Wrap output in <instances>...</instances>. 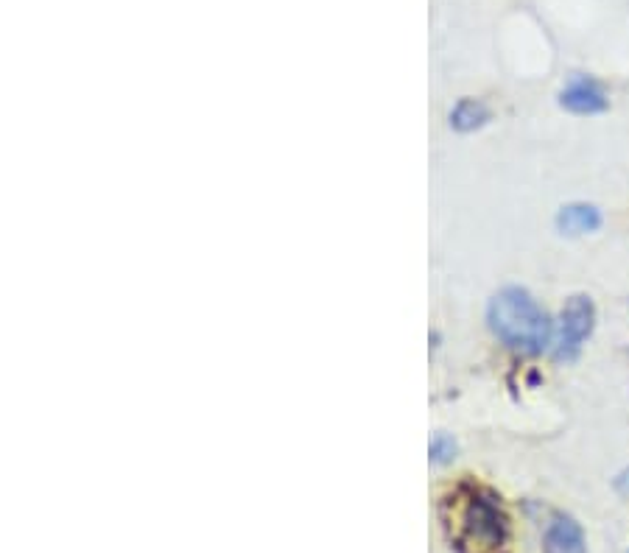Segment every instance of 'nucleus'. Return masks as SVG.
Instances as JSON below:
<instances>
[{"label":"nucleus","instance_id":"nucleus-6","mask_svg":"<svg viewBox=\"0 0 629 553\" xmlns=\"http://www.w3.org/2000/svg\"><path fill=\"white\" fill-rule=\"evenodd\" d=\"M557 227L565 235H585L602 227V213L593 204H568L557 216Z\"/></svg>","mask_w":629,"mask_h":553},{"label":"nucleus","instance_id":"nucleus-8","mask_svg":"<svg viewBox=\"0 0 629 553\" xmlns=\"http://www.w3.org/2000/svg\"><path fill=\"white\" fill-rule=\"evenodd\" d=\"M431 461L434 464H445V461L453 459V453H456V442H453L451 436H445V433H439L437 439L431 442Z\"/></svg>","mask_w":629,"mask_h":553},{"label":"nucleus","instance_id":"nucleus-5","mask_svg":"<svg viewBox=\"0 0 629 553\" xmlns=\"http://www.w3.org/2000/svg\"><path fill=\"white\" fill-rule=\"evenodd\" d=\"M546 553H585V537L582 528L571 517H554L543 540Z\"/></svg>","mask_w":629,"mask_h":553},{"label":"nucleus","instance_id":"nucleus-7","mask_svg":"<svg viewBox=\"0 0 629 553\" xmlns=\"http://www.w3.org/2000/svg\"><path fill=\"white\" fill-rule=\"evenodd\" d=\"M487 121H490V109L484 107L481 101H476V98H462L451 112L453 129H459V132H473V129H479Z\"/></svg>","mask_w":629,"mask_h":553},{"label":"nucleus","instance_id":"nucleus-2","mask_svg":"<svg viewBox=\"0 0 629 553\" xmlns=\"http://www.w3.org/2000/svg\"><path fill=\"white\" fill-rule=\"evenodd\" d=\"M487 322L506 347L520 352H543L551 344V319L529 291L509 285L490 299Z\"/></svg>","mask_w":629,"mask_h":553},{"label":"nucleus","instance_id":"nucleus-3","mask_svg":"<svg viewBox=\"0 0 629 553\" xmlns=\"http://www.w3.org/2000/svg\"><path fill=\"white\" fill-rule=\"evenodd\" d=\"M560 341H557V350L554 355L560 361H574L576 355L582 352L585 341L593 333V322H596V308H593V299L576 294L565 302L560 319Z\"/></svg>","mask_w":629,"mask_h":553},{"label":"nucleus","instance_id":"nucleus-1","mask_svg":"<svg viewBox=\"0 0 629 553\" xmlns=\"http://www.w3.org/2000/svg\"><path fill=\"white\" fill-rule=\"evenodd\" d=\"M439 517L456 553H509V517L490 486L456 484L439 503Z\"/></svg>","mask_w":629,"mask_h":553},{"label":"nucleus","instance_id":"nucleus-9","mask_svg":"<svg viewBox=\"0 0 629 553\" xmlns=\"http://www.w3.org/2000/svg\"><path fill=\"white\" fill-rule=\"evenodd\" d=\"M616 489L621 492V495H627L629 498V470H624V473L618 475L616 478Z\"/></svg>","mask_w":629,"mask_h":553},{"label":"nucleus","instance_id":"nucleus-4","mask_svg":"<svg viewBox=\"0 0 629 553\" xmlns=\"http://www.w3.org/2000/svg\"><path fill=\"white\" fill-rule=\"evenodd\" d=\"M560 104L568 112H576V115H596V112H604L607 109V98H604L602 87L593 79H574L560 95Z\"/></svg>","mask_w":629,"mask_h":553}]
</instances>
